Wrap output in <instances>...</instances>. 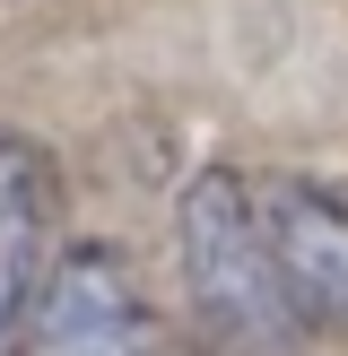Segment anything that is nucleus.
<instances>
[{"label": "nucleus", "instance_id": "obj_1", "mask_svg": "<svg viewBox=\"0 0 348 356\" xmlns=\"http://www.w3.org/2000/svg\"><path fill=\"white\" fill-rule=\"evenodd\" d=\"M174 261H183V296L200 313V330H218L226 348H287L296 322L278 305L270 252H261V209L244 165H200L174 200Z\"/></svg>", "mask_w": 348, "mask_h": 356}, {"label": "nucleus", "instance_id": "obj_2", "mask_svg": "<svg viewBox=\"0 0 348 356\" xmlns=\"http://www.w3.org/2000/svg\"><path fill=\"white\" fill-rule=\"evenodd\" d=\"M0 356H166V322L122 243H61Z\"/></svg>", "mask_w": 348, "mask_h": 356}, {"label": "nucleus", "instance_id": "obj_3", "mask_svg": "<svg viewBox=\"0 0 348 356\" xmlns=\"http://www.w3.org/2000/svg\"><path fill=\"white\" fill-rule=\"evenodd\" d=\"M253 209L296 339L348 330V191L322 174H253Z\"/></svg>", "mask_w": 348, "mask_h": 356}, {"label": "nucleus", "instance_id": "obj_4", "mask_svg": "<svg viewBox=\"0 0 348 356\" xmlns=\"http://www.w3.org/2000/svg\"><path fill=\"white\" fill-rule=\"evenodd\" d=\"M61 218H70V200H61L52 148L26 131H0V348L26 322L35 287H44L52 252H61Z\"/></svg>", "mask_w": 348, "mask_h": 356}]
</instances>
